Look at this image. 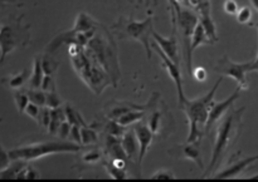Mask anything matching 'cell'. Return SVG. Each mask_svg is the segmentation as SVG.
<instances>
[{
  "label": "cell",
  "instance_id": "1",
  "mask_svg": "<svg viewBox=\"0 0 258 182\" xmlns=\"http://www.w3.org/2000/svg\"><path fill=\"white\" fill-rule=\"evenodd\" d=\"M101 24L98 25L95 35L90 39L86 49L93 55L96 60L101 64V67L107 72L112 80V85L116 87L118 80L121 79L120 63H118L117 45L113 40L112 34L103 27V30H100Z\"/></svg>",
  "mask_w": 258,
  "mask_h": 182
},
{
  "label": "cell",
  "instance_id": "2",
  "mask_svg": "<svg viewBox=\"0 0 258 182\" xmlns=\"http://www.w3.org/2000/svg\"><path fill=\"white\" fill-rule=\"evenodd\" d=\"M243 111L244 107L239 108V110H233L232 112H227V116L224 117V120L219 123L218 128H217L216 140H214L211 163H209V168L207 171V173L203 175V178L207 177L208 173L217 170L221 161L223 160L226 152L228 151L229 146L232 145V142L238 136V130L239 125H241Z\"/></svg>",
  "mask_w": 258,
  "mask_h": 182
},
{
  "label": "cell",
  "instance_id": "3",
  "mask_svg": "<svg viewBox=\"0 0 258 182\" xmlns=\"http://www.w3.org/2000/svg\"><path fill=\"white\" fill-rule=\"evenodd\" d=\"M86 148H87V146L78 145L72 141L60 138L59 141H42V142L19 146V147H15L12 151H9V155L12 160L29 162V161L39 160L45 156L55 155V153H77L81 151H85Z\"/></svg>",
  "mask_w": 258,
  "mask_h": 182
},
{
  "label": "cell",
  "instance_id": "4",
  "mask_svg": "<svg viewBox=\"0 0 258 182\" xmlns=\"http://www.w3.org/2000/svg\"><path fill=\"white\" fill-rule=\"evenodd\" d=\"M112 35H115L118 40L133 39L141 43L145 49L148 59L151 58V44L150 37H153L154 33V19L151 15H149L143 22H136L133 18H120L115 24L112 25Z\"/></svg>",
  "mask_w": 258,
  "mask_h": 182
},
{
  "label": "cell",
  "instance_id": "5",
  "mask_svg": "<svg viewBox=\"0 0 258 182\" xmlns=\"http://www.w3.org/2000/svg\"><path fill=\"white\" fill-rule=\"evenodd\" d=\"M222 82H223V75L214 83L213 88L207 95L196 98V100H186L185 103L181 106L180 108L185 112L189 125L199 126V127L204 128V132H206V125L209 117V112H211V107L214 103V97H216V93Z\"/></svg>",
  "mask_w": 258,
  "mask_h": 182
},
{
  "label": "cell",
  "instance_id": "6",
  "mask_svg": "<svg viewBox=\"0 0 258 182\" xmlns=\"http://www.w3.org/2000/svg\"><path fill=\"white\" fill-rule=\"evenodd\" d=\"M198 17L193 10L181 9L176 12V24L180 29L181 38H183L184 53H185L186 70L191 75L193 72V52H191V35H193L194 28L198 24Z\"/></svg>",
  "mask_w": 258,
  "mask_h": 182
},
{
  "label": "cell",
  "instance_id": "7",
  "mask_svg": "<svg viewBox=\"0 0 258 182\" xmlns=\"http://www.w3.org/2000/svg\"><path fill=\"white\" fill-rule=\"evenodd\" d=\"M214 70L223 77H231L238 83V87L242 90L248 89V82H247V74L249 72H254L253 62L236 63L229 59L227 55L219 58L218 62L214 65Z\"/></svg>",
  "mask_w": 258,
  "mask_h": 182
},
{
  "label": "cell",
  "instance_id": "8",
  "mask_svg": "<svg viewBox=\"0 0 258 182\" xmlns=\"http://www.w3.org/2000/svg\"><path fill=\"white\" fill-rule=\"evenodd\" d=\"M160 95L156 92L153 93L151 98L149 100L148 103L145 105H135L133 102H128V101H115L107 103L105 106V112L107 116L108 120H117L118 117H121L125 113L130 112L134 110H140V111H150V108H154V106L158 102Z\"/></svg>",
  "mask_w": 258,
  "mask_h": 182
},
{
  "label": "cell",
  "instance_id": "9",
  "mask_svg": "<svg viewBox=\"0 0 258 182\" xmlns=\"http://www.w3.org/2000/svg\"><path fill=\"white\" fill-rule=\"evenodd\" d=\"M23 35L19 27L5 24L0 28V65L5 62V58L14 52L15 48L22 43Z\"/></svg>",
  "mask_w": 258,
  "mask_h": 182
},
{
  "label": "cell",
  "instance_id": "10",
  "mask_svg": "<svg viewBox=\"0 0 258 182\" xmlns=\"http://www.w3.org/2000/svg\"><path fill=\"white\" fill-rule=\"evenodd\" d=\"M153 49L155 50L156 53H158L159 58H160V60H161V64H163V67L165 68L166 72H168V74L170 75V78L173 79L174 84H175L176 92H178L179 107H181V106L185 103L186 97H185V95H184L183 77H181L180 67H179V64H176L175 62H173V60H171L170 58H169L168 55H166L165 53L161 50V48L159 47L156 43H154V44H153Z\"/></svg>",
  "mask_w": 258,
  "mask_h": 182
},
{
  "label": "cell",
  "instance_id": "11",
  "mask_svg": "<svg viewBox=\"0 0 258 182\" xmlns=\"http://www.w3.org/2000/svg\"><path fill=\"white\" fill-rule=\"evenodd\" d=\"M241 90H242L241 88L237 87L236 89H234V92L232 93L227 100L222 101V102H218V103L214 102L213 105H212L208 121H207V125H206V132H208V131L211 130V128L213 127V126L216 125V123L218 122V121L221 120L227 112H228L229 108L233 106V103L236 102V101L239 98V96H241Z\"/></svg>",
  "mask_w": 258,
  "mask_h": 182
},
{
  "label": "cell",
  "instance_id": "12",
  "mask_svg": "<svg viewBox=\"0 0 258 182\" xmlns=\"http://www.w3.org/2000/svg\"><path fill=\"white\" fill-rule=\"evenodd\" d=\"M134 132H135L136 138H138L139 142V161H138V167L141 171V165H143V161L145 158L146 153H148L149 147L151 146L154 140V135L155 133L150 130V127L148 126V123L144 122H138L135 123V127H134Z\"/></svg>",
  "mask_w": 258,
  "mask_h": 182
},
{
  "label": "cell",
  "instance_id": "13",
  "mask_svg": "<svg viewBox=\"0 0 258 182\" xmlns=\"http://www.w3.org/2000/svg\"><path fill=\"white\" fill-rule=\"evenodd\" d=\"M176 29L173 28V32H171V35L168 38H164L163 35L158 34V33L154 30L153 38L155 40L156 44L161 48L164 53L170 58L173 62H175L176 64H179V48H178V39H176L175 35Z\"/></svg>",
  "mask_w": 258,
  "mask_h": 182
},
{
  "label": "cell",
  "instance_id": "14",
  "mask_svg": "<svg viewBox=\"0 0 258 182\" xmlns=\"http://www.w3.org/2000/svg\"><path fill=\"white\" fill-rule=\"evenodd\" d=\"M258 160V155L252 156V157H247L244 160H237L234 161L232 165H229L228 167H226L224 170L219 171L218 173L213 176L214 178H222V180H227V178H234L239 175L241 172H243L247 167H248L251 163H253L254 161Z\"/></svg>",
  "mask_w": 258,
  "mask_h": 182
},
{
  "label": "cell",
  "instance_id": "15",
  "mask_svg": "<svg viewBox=\"0 0 258 182\" xmlns=\"http://www.w3.org/2000/svg\"><path fill=\"white\" fill-rule=\"evenodd\" d=\"M121 145L127 155L128 160L138 163L139 161V142L136 138L134 130H126L123 136L121 137Z\"/></svg>",
  "mask_w": 258,
  "mask_h": 182
},
{
  "label": "cell",
  "instance_id": "16",
  "mask_svg": "<svg viewBox=\"0 0 258 182\" xmlns=\"http://www.w3.org/2000/svg\"><path fill=\"white\" fill-rule=\"evenodd\" d=\"M179 155H180L183 158H185V160L193 161V162L197 163L202 170H204V163H203V158H202L201 148H199V142H194V143L186 142L185 146H181L180 147Z\"/></svg>",
  "mask_w": 258,
  "mask_h": 182
},
{
  "label": "cell",
  "instance_id": "17",
  "mask_svg": "<svg viewBox=\"0 0 258 182\" xmlns=\"http://www.w3.org/2000/svg\"><path fill=\"white\" fill-rule=\"evenodd\" d=\"M98 25L100 24L92 17H90L87 13L82 12L77 15L75 25H73V28L71 30L75 33H87L91 32V30H95Z\"/></svg>",
  "mask_w": 258,
  "mask_h": 182
},
{
  "label": "cell",
  "instance_id": "18",
  "mask_svg": "<svg viewBox=\"0 0 258 182\" xmlns=\"http://www.w3.org/2000/svg\"><path fill=\"white\" fill-rule=\"evenodd\" d=\"M212 40L209 39L208 34H207L206 29L202 25L201 22H198V24L194 28L193 35H191V52L197 49V48L202 47L204 44H212Z\"/></svg>",
  "mask_w": 258,
  "mask_h": 182
},
{
  "label": "cell",
  "instance_id": "19",
  "mask_svg": "<svg viewBox=\"0 0 258 182\" xmlns=\"http://www.w3.org/2000/svg\"><path fill=\"white\" fill-rule=\"evenodd\" d=\"M44 69H43L42 58L35 57L34 63H33V70L29 78V85L30 88H40L44 78Z\"/></svg>",
  "mask_w": 258,
  "mask_h": 182
},
{
  "label": "cell",
  "instance_id": "20",
  "mask_svg": "<svg viewBox=\"0 0 258 182\" xmlns=\"http://www.w3.org/2000/svg\"><path fill=\"white\" fill-rule=\"evenodd\" d=\"M145 115H146V111L134 110V111H130V112L125 113V115H122L121 117H118L116 121H117L121 126H123V127H127V126L135 125V123L143 121L144 117H145Z\"/></svg>",
  "mask_w": 258,
  "mask_h": 182
},
{
  "label": "cell",
  "instance_id": "21",
  "mask_svg": "<svg viewBox=\"0 0 258 182\" xmlns=\"http://www.w3.org/2000/svg\"><path fill=\"white\" fill-rule=\"evenodd\" d=\"M64 112H66V120H67L71 125H77V126H81V127L88 126L87 122L85 121V118H83L82 115L80 113V111L73 108L71 105L64 106Z\"/></svg>",
  "mask_w": 258,
  "mask_h": 182
},
{
  "label": "cell",
  "instance_id": "22",
  "mask_svg": "<svg viewBox=\"0 0 258 182\" xmlns=\"http://www.w3.org/2000/svg\"><path fill=\"white\" fill-rule=\"evenodd\" d=\"M29 70L23 69L20 73H17L14 75H10L8 78V85H9L12 89H20V88L24 85V83L29 79Z\"/></svg>",
  "mask_w": 258,
  "mask_h": 182
},
{
  "label": "cell",
  "instance_id": "23",
  "mask_svg": "<svg viewBox=\"0 0 258 182\" xmlns=\"http://www.w3.org/2000/svg\"><path fill=\"white\" fill-rule=\"evenodd\" d=\"M81 135H82V145L92 146L98 142V133L95 128L91 126H85L81 127Z\"/></svg>",
  "mask_w": 258,
  "mask_h": 182
},
{
  "label": "cell",
  "instance_id": "24",
  "mask_svg": "<svg viewBox=\"0 0 258 182\" xmlns=\"http://www.w3.org/2000/svg\"><path fill=\"white\" fill-rule=\"evenodd\" d=\"M29 101L34 105L39 106V107H44L45 106V92L40 88H30L27 90Z\"/></svg>",
  "mask_w": 258,
  "mask_h": 182
},
{
  "label": "cell",
  "instance_id": "25",
  "mask_svg": "<svg viewBox=\"0 0 258 182\" xmlns=\"http://www.w3.org/2000/svg\"><path fill=\"white\" fill-rule=\"evenodd\" d=\"M14 102H15V106H17V108H18V112L24 113L25 108H27V106L29 105V102H30L29 97H28L27 90H20V89L15 90Z\"/></svg>",
  "mask_w": 258,
  "mask_h": 182
},
{
  "label": "cell",
  "instance_id": "26",
  "mask_svg": "<svg viewBox=\"0 0 258 182\" xmlns=\"http://www.w3.org/2000/svg\"><path fill=\"white\" fill-rule=\"evenodd\" d=\"M63 105L62 98L58 95L57 89H50L48 92H45V106L49 108H57L60 107Z\"/></svg>",
  "mask_w": 258,
  "mask_h": 182
},
{
  "label": "cell",
  "instance_id": "27",
  "mask_svg": "<svg viewBox=\"0 0 258 182\" xmlns=\"http://www.w3.org/2000/svg\"><path fill=\"white\" fill-rule=\"evenodd\" d=\"M103 166H105L106 171H107V173L110 175L111 178H115V180H125V178H127L126 170H120V168L115 167L110 161L103 163Z\"/></svg>",
  "mask_w": 258,
  "mask_h": 182
},
{
  "label": "cell",
  "instance_id": "28",
  "mask_svg": "<svg viewBox=\"0 0 258 182\" xmlns=\"http://www.w3.org/2000/svg\"><path fill=\"white\" fill-rule=\"evenodd\" d=\"M106 131H107L108 135L121 138L123 136V133L126 132V127L121 126L117 121L111 120V121H108L107 126H106Z\"/></svg>",
  "mask_w": 258,
  "mask_h": 182
},
{
  "label": "cell",
  "instance_id": "29",
  "mask_svg": "<svg viewBox=\"0 0 258 182\" xmlns=\"http://www.w3.org/2000/svg\"><path fill=\"white\" fill-rule=\"evenodd\" d=\"M161 125V112L160 111H153L150 116H149L148 126L150 127V130L153 131L154 133H158L159 130H160Z\"/></svg>",
  "mask_w": 258,
  "mask_h": 182
},
{
  "label": "cell",
  "instance_id": "30",
  "mask_svg": "<svg viewBox=\"0 0 258 182\" xmlns=\"http://www.w3.org/2000/svg\"><path fill=\"white\" fill-rule=\"evenodd\" d=\"M237 22L241 24H248L252 19V9L249 7L239 8L238 13L236 14Z\"/></svg>",
  "mask_w": 258,
  "mask_h": 182
},
{
  "label": "cell",
  "instance_id": "31",
  "mask_svg": "<svg viewBox=\"0 0 258 182\" xmlns=\"http://www.w3.org/2000/svg\"><path fill=\"white\" fill-rule=\"evenodd\" d=\"M42 63H43V69H44V74H48V75L54 74L58 65H59L58 64V62L53 60L52 58H49L48 55H45V57L43 58Z\"/></svg>",
  "mask_w": 258,
  "mask_h": 182
},
{
  "label": "cell",
  "instance_id": "32",
  "mask_svg": "<svg viewBox=\"0 0 258 182\" xmlns=\"http://www.w3.org/2000/svg\"><path fill=\"white\" fill-rule=\"evenodd\" d=\"M101 160V153L98 150H90L87 151L86 148V152L82 155V161L86 163H96Z\"/></svg>",
  "mask_w": 258,
  "mask_h": 182
},
{
  "label": "cell",
  "instance_id": "33",
  "mask_svg": "<svg viewBox=\"0 0 258 182\" xmlns=\"http://www.w3.org/2000/svg\"><path fill=\"white\" fill-rule=\"evenodd\" d=\"M37 122L39 123L42 127L48 128V126H49V122H50V108L49 107H47V106L42 107V111H40V115H39V117H38Z\"/></svg>",
  "mask_w": 258,
  "mask_h": 182
},
{
  "label": "cell",
  "instance_id": "34",
  "mask_svg": "<svg viewBox=\"0 0 258 182\" xmlns=\"http://www.w3.org/2000/svg\"><path fill=\"white\" fill-rule=\"evenodd\" d=\"M12 157H10L9 152H7V151L4 150V147H3L2 142H0V172L2 171H4L5 168L9 167V165L12 163Z\"/></svg>",
  "mask_w": 258,
  "mask_h": 182
},
{
  "label": "cell",
  "instance_id": "35",
  "mask_svg": "<svg viewBox=\"0 0 258 182\" xmlns=\"http://www.w3.org/2000/svg\"><path fill=\"white\" fill-rule=\"evenodd\" d=\"M153 180H175L176 176L171 170H158L154 175H151Z\"/></svg>",
  "mask_w": 258,
  "mask_h": 182
},
{
  "label": "cell",
  "instance_id": "36",
  "mask_svg": "<svg viewBox=\"0 0 258 182\" xmlns=\"http://www.w3.org/2000/svg\"><path fill=\"white\" fill-rule=\"evenodd\" d=\"M40 111H42V107H39V106L29 102V105H28L27 108H25L24 113L28 116V117H30V118H33L34 121H37L38 117H39V115H40Z\"/></svg>",
  "mask_w": 258,
  "mask_h": 182
},
{
  "label": "cell",
  "instance_id": "37",
  "mask_svg": "<svg viewBox=\"0 0 258 182\" xmlns=\"http://www.w3.org/2000/svg\"><path fill=\"white\" fill-rule=\"evenodd\" d=\"M71 128H72V125H71L68 121H64V122L60 123L59 128H58L57 136L59 138H62V140H70Z\"/></svg>",
  "mask_w": 258,
  "mask_h": 182
},
{
  "label": "cell",
  "instance_id": "38",
  "mask_svg": "<svg viewBox=\"0 0 258 182\" xmlns=\"http://www.w3.org/2000/svg\"><path fill=\"white\" fill-rule=\"evenodd\" d=\"M70 140L72 142L78 143V145H82V135H81V126L72 125L70 133Z\"/></svg>",
  "mask_w": 258,
  "mask_h": 182
},
{
  "label": "cell",
  "instance_id": "39",
  "mask_svg": "<svg viewBox=\"0 0 258 182\" xmlns=\"http://www.w3.org/2000/svg\"><path fill=\"white\" fill-rule=\"evenodd\" d=\"M223 9L227 14L236 15L237 13H238L239 7H238V4H237L236 0H226L223 4Z\"/></svg>",
  "mask_w": 258,
  "mask_h": 182
},
{
  "label": "cell",
  "instance_id": "40",
  "mask_svg": "<svg viewBox=\"0 0 258 182\" xmlns=\"http://www.w3.org/2000/svg\"><path fill=\"white\" fill-rule=\"evenodd\" d=\"M169 8H170V14H171V23H173V28L176 29V12L180 10V4L178 0H168Z\"/></svg>",
  "mask_w": 258,
  "mask_h": 182
},
{
  "label": "cell",
  "instance_id": "41",
  "mask_svg": "<svg viewBox=\"0 0 258 182\" xmlns=\"http://www.w3.org/2000/svg\"><path fill=\"white\" fill-rule=\"evenodd\" d=\"M191 75L194 77V79L198 80V82H206L207 78H208V73H207L206 68L203 67H197L194 68Z\"/></svg>",
  "mask_w": 258,
  "mask_h": 182
},
{
  "label": "cell",
  "instance_id": "42",
  "mask_svg": "<svg viewBox=\"0 0 258 182\" xmlns=\"http://www.w3.org/2000/svg\"><path fill=\"white\" fill-rule=\"evenodd\" d=\"M55 84H54V78L53 75H48L45 74L44 78H43L42 85H40V89H43L44 92H48L50 89H54Z\"/></svg>",
  "mask_w": 258,
  "mask_h": 182
},
{
  "label": "cell",
  "instance_id": "43",
  "mask_svg": "<svg viewBox=\"0 0 258 182\" xmlns=\"http://www.w3.org/2000/svg\"><path fill=\"white\" fill-rule=\"evenodd\" d=\"M256 27H257V29H258V23L256 24ZM253 68H254V70H258V54H257L256 59L253 60Z\"/></svg>",
  "mask_w": 258,
  "mask_h": 182
},
{
  "label": "cell",
  "instance_id": "44",
  "mask_svg": "<svg viewBox=\"0 0 258 182\" xmlns=\"http://www.w3.org/2000/svg\"><path fill=\"white\" fill-rule=\"evenodd\" d=\"M252 4H253V7L256 8V10L258 12V0H251Z\"/></svg>",
  "mask_w": 258,
  "mask_h": 182
},
{
  "label": "cell",
  "instance_id": "45",
  "mask_svg": "<svg viewBox=\"0 0 258 182\" xmlns=\"http://www.w3.org/2000/svg\"><path fill=\"white\" fill-rule=\"evenodd\" d=\"M252 178H257V180H258V175H254V176H252Z\"/></svg>",
  "mask_w": 258,
  "mask_h": 182
},
{
  "label": "cell",
  "instance_id": "46",
  "mask_svg": "<svg viewBox=\"0 0 258 182\" xmlns=\"http://www.w3.org/2000/svg\"><path fill=\"white\" fill-rule=\"evenodd\" d=\"M153 2H154V4H156V0H153Z\"/></svg>",
  "mask_w": 258,
  "mask_h": 182
},
{
  "label": "cell",
  "instance_id": "47",
  "mask_svg": "<svg viewBox=\"0 0 258 182\" xmlns=\"http://www.w3.org/2000/svg\"><path fill=\"white\" fill-rule=\"evenodd\" d=\"M127 2H130V3H133V0H127Z\"/></svg>",
  "mask_w": 258,
  "mask_h": 182
},
{
  "label": "cell",
  "instance_id": "48",
  "mask_svg": "<svg viewBox=\"0 0 258 182\" xmlns=\"http://www.w3.org/2000/svg\"><path fill=\"white\" fill-rule=\"evenodd\" d=\"M2 121H3V118H0V122H2Z\"/></svg>",
  "mask_w": 258,
  "mask_h": 182
}]
</instances>
